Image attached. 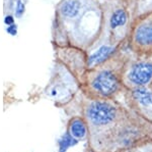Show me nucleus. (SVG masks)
Masks as SVG:
<instances>
[{
    "label": "nucleus",
    "instance_id": "1",
    "mask_svg": "<svg viewBox=\"0 0 152 152\" xmlns=\"http://www.w3.org/2000/svg\"><path fill=\"white\" fill-rule=\"evenodd\" d=\"M80 114L89 129V152H123L152 141V124L118 99H89L81 93Z\"/></svg>",
    "mask_w": 152,
    "mask_h": 152
},
{
    "label": "nucleus",
    "instance_id": "2",
    "mask_svg": "<svg viewBox=\"0 0 152 152\" xmlns=\"http://www.w3.org/2000/svg\"><path fill=\"white\" fill-rule=\"evenodd\" d=\"M113 56V55H112ZM112 56L99 67L88 70L80 91L89 99H118L125 92V63Z\"/></svg>",
    "mask_w": 152,
    "mask_h": 152
},
{
    "label": "nucleus",
    "instance_id": "3",
    "mask_svg": "<svg viewBox=\"0 0 152 152\" xmlns=\"http://www.w3.org/2000/svg\"><path fill=\"white\" fill-rule=\"evenodd\" d=\"M80 93V86L71 73L66 70L58 73L46 88L43 90L41 98H46L54 102L59 108L69 104Z\"/></svg>",
    "mask_w": 152,
    "mask_h": 152
},
{
    "label": "nucleus",
    "instance_id": "4",
    "mask_svg": "<svg viewBox=\"0 0 152 152\" xmlns=\"http://www.w3.org/2000/svg\"><path fill=\"white\" fill-rule=\"evenodd\" d=\"M122 97L123 103L127 107L152 124V89L150 87L125 90Z\"/></svg>",
    "mask_w": 152,
    "mask_h": 152
},
{
    "label": "nucleus",
    "instance_id": "5",
    "mask_svg": "<svg viewBox=\"0 0 152 152\" xmlns=\"http://www.w3.org/2000/svg\"><path fill=\"white\" fill-rule=\"evenodd\" d=\"M152 83V62L139 60L125 65L123 84L126 90L149 87Z\"/></svg>",
    "mask_w": 152,
    "mask_h": 152
},
{
    "label": "nucleus",
    "instance_id": "6",
    "mask_svg": "<svg viewBox=\"0 0 152 152\" xmlns=\"http://www.w3.org/2000/svg\"><path fill=\"white\" fill-rule=\"evenodd\" d=\"M66 135L75 142H87L88 136H89V129H88L87 122L81 114L69 117L66 124Z\"/></svg>",
    "mask_w": 152,
    "mask_h": 152
},
{
    "label": "nucleus",
    "instance_id": "7",
    "mask_svg": "<svg viewBox=\"0 0 152 152\" xmlns=\"http://www.w3.org/2000/svg\"><path fill=\"white\" fill-rule=\"evenodd\" d=\"M135 49L140 53H152V24H144L134 34Z\"/></svg>",
    "mask_w": 152,
    "mask_h": 152
},
{
    "label": "nucleus",
    "instance_id": "8",
    "mask_svg": "<svg viewBox=\"0 0 152 152\" xmlns=\"http://www.w3.org/2000/svg\"><path fill=\"white\" fill-rule=\"evenodd\" d=\"M115 53V47L111 45H102L92 52L91 54L87 57V67L88 70H91L96 67H99L104 61H107L111 56Z\"/></svg>",
    "mask_w": 152,
    "mask_h": 152
},
{
    "label": "nucleus",
    "instance_id": "9",
    "mask_svg": "<svg viewBox=\"0 0 152 152\" xmlns=\"http://www.w3.org/2000/svg\"><path fill=\"white\" fill-rule=\"evenodd\" d=\"M80 9V3L77 0H67L61 6V12L68 18H74L78 14Z\"/></svg>",
    "mask_w": 152,
    "mask_h": 152
},
{
    "label": "nucleus",
    "instance_id": "10",
    "mask_svg": "<svg viewBox=\"0 0 152 152\" xmlns=\"http://www.w3.org/2000/svg\"><path fill=\"white\" fill-rule=\"evenodd\" d=\"M127 22V14L124 10H118L113 14L111 19V27L113 29L123 26Z\"/></svg>",
    "mask_w": 152,
    "mask_h": 152
},
{
    "label": "nucleus",
    "instance_id": "11",
    "mask_svg": "<svg viewBox=\"0 0 152 152\" xmlns=\"http://www.w3.org/2000/svg\"><path fill=\"white\" fill-rule=\"evenodd\" d=\"M123 152H152V141H147L144 143L129 148Z\"/></svg>",
    "mask_w": 152,
    "mask_h": 152
},
{
    "label": "nucleus",
    "instance_id": "12",
    "mask_svg": "<svg viewBox=\"0 0 152 152\" xmlns=\"http://www.w3.org/2000/svg\"><path fill=\"white\" fill-rule=\"evenodd\" d=\"M23 11H24V5H23V3L21 1H18V7H16V16H20L21 14L23 13Z\"/></svg>",
    "mask_w": 152,
    "mask_h": 152
},
{
    "label": "nucleus",
    "instance_id": "13",
    "mask_svg": "<svg viewBox=\"0 0 152 152\" xmlns=\"http://www.w3.org/2000/svg\"><path fill=\"white\" fill-rule=\"evenodd\" d=\"M4 22H5L6 24H10L13 23V18H12V16H6V18H5Z\"/></svg>",
    "mask_w": 152,
    "mask_h": 152
},
{
    "label": "nucleus",
    "instance_id": "14",
    "mask_svg": "<svg viewBox=\"0 0 152 152\" xmlns=\"http://www.w3.org/2000/svg\"><path fill=\"white\" fill-rule=\"evenodd\" d=\"M15 30H16L15 26H13V27H10V28H8V32H9V33H12V34H15Z\"/></svg>",
    "mask_w": 152,
    "mask_h": 152
},
{
    "label": "nucleus",
    "instance_id": "15",
    "mask_svg": "<svg viewBox=\"0 0 152 152\" xmlns=\"http://www.w3.org/2000/svg\"><path fill=\"white\" fill-rule=\"evenodd\" d=\"M149 87H150V88H151V89H152V83H151V85H150V86H149Z\"/></svg>",
    "mask_w": 152,
    "mask_h": 152
}]
</instances>
